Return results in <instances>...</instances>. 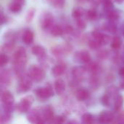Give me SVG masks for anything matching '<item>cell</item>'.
Here are the masks:
<instances>
[{
  "mask_svg": "<svg viewBox=\"0 0 124 124\" xmlns=\"http://www.w3.org/2000/svg\"><path fill=\"white\" fill-rule=\"evenodd\" d=\"M110 36H108L107 34H103L102 38L100 40V44H101V45H103V46L104 45H107L110 42Z\"/></svg>",
  "mask_w": 124,
  "mask_h": 124,
  "instance_id": "42",
  "label": "cell"
},
{
  "mask_svg": "<svg viewBox=\"0 0 124 124\" xmlns=\"http://www.w3.org/2000/svg\"><path fill=\"white\" fill-rule=\"evenodd\" d=\"M51 34L54 36H60L63 34L64 29L59 25H54L51 28Z\"/></svg>",
  "mask_w": 124,
  "mask_h": 124,
  "instance_id": "20",
  "label": "cell"
},
{
  "mask_svg": "<svg viewBox=\"0 0 124 124\" xmlns=\"http://www.w3.org/2000/svg\"><path fill=\"white\" fill-rule=\"evenodd\" d=\"M120 87H121V89H124V78L121 81V82H120Z\"/></svg>",
  "mask_w": 124,
  "mask_h": 124,
  "instance_id": "50",
  "label": "cell"
},
{
  "mask_svg": "<svg viewBox=\"0 0 124 124\" xmlns=\"http://www.w3.org/2000/svg\"><path fill=\"white\" fill-rule=\"evenodd\" d=\"M119 17H120L119 13L118 12V11L114 10L113 9L107 12V18L110 21L116 22V20H118L119 19Z\"/></svg>",
  "mask_w": 124,
  "mask_h": 124,
  "instance_id": "23",
  "label": "cell"
},
{
  "mask_svg": "<svg viewBox=\"0 0 124 124\" xmlns=\"http://www.w3.org/2000/svg\"><path fill=\"white\" fill-rule=\"evenodd\" d=\"M12 81V75L8 69H4L1 70L0 74V82L1 86H9Z\"/></svg>",
  "mask_w": 124,
  "mask_h": 124,
  "instance_id": "11",
  "label": "cell"
},
{
  "mask_svg": "<svg viewBox=\"0 0 124 124\" xmlns=\"http://www.w3.org/2000/svg\"><path fill=\"white\" fill-rule=\"evenodd\" d=\"M2 105H12L14 104L15 98L13 94L9 91H4L1 95Z\"/></svg>",
  "mask_w": 124,
  "mask_h": 124,
  "instance_id": "12",
  "label": "cell"
},
{
  "mask_svg": "<svg viewBox=\"0 0 124 124\" xmlns=\"http://www.w3.org/2000/svg\"><path fill=\"white\" fill-rule=\"evenodd\" d=\"M71 46L70 44H65L62 46H56L52 48L51 52L56 57H61L64 55V54H66L71 51Z\"/></svg>",
  "mask_w": 124,
  "mask_h": 124,
  "instance_id": "8",
  "label": "cell"
},
{
  "mask_svg": "<svg viewBox=\"0 0 124 124\" xmlns=\"http://www.w3.org/2000/svg\"><path fill=\"white\" fill-rule=\"evenodd\" d=\"M15 47V43H12V42H7V43H4L2 46H1V51L4 52V53H8V52H10Z\"/></svg>",
  "mask_w": 124,
  "mask_h": 124,
  "instance_id": "28",
  "label": "cell"
},
{
  "mask_svg": "<svg viewBox=\"0 0 124 124\" xmlns=\"http://www.w3.org/2000/svg\"><path fill=\"white\" fill-rule=\"evenodd\" d=\"M122 60H123V62H124V55L123 56V57H122Z\"/></svg>",
  "mask_w": 124,
  "mask_h": 124,
  "instance_id": "52",
  "label": "cell"
},
{
  "mask_svg": "<svg viewBox=\"0 0 124 124\" xmlns=\"http://www.w3.org/2000/svg\"><path fill=\"white\" fill-rule=\"evenodd\" d=\"M117 122L120 123V124H124V111L121 112L118 115V118H117Z\"/></svg>",
  "mask_w": 124,
  "mask_h": 124,
  "instance_id": "45",
  "label": "cell"
},
{
  "mask_svg": "<svg viewBox=\"0 0 124 124\" xmlns=\"http://www.w3.org/2000/svg\"><path fill=\"white\" fill-rule=\"evenodd\" d=\"M90 84L92 86V87H97L98 86V81L96 78V77L94 76V77L92 78L91 81H90Z\"/></svg>",
  "mask_w": 124,
  "mask_h": 124,
  "instance_id": "46",
  "label": "cell"
},
{
  "mask_svg": "<svg viewBox=\"0 0 124 124\" xmlns=\"http://www.w3.org/2000/svg\"><path fill=\"white\" fill-rule=\"evenodd\" d=\"M76 25L80 30H84L86 28V23L84 20L81 19V17L76 19Z\"/></svg>",
  "mask_w": 124,
  "mask_h": 124,
  "instance_id": "40",
  "label": "cell"
},
{
  "mask_svg": "<svg viewBox=\"0 0 124 124\" xmlns=\"http://www.w3.org/2000/svg\"><path fill=\"white\" fill-rule=\"evenodd\" d=\"M42 115L46 122L48 123H52L53 120L54 119V110L52 106H46L42 110Z\"/></svg>",
  "mask_w": 124,
  "mask_h": 124,
  "instance_id": "13",
  "label": "cell"
},
{
  "mask_svg": "<svg viewBox=\"0 0 124 124\" xmlns=\"http://www.w3.org/2000/svg\"><path fill=\"white\" fill-rule=\"evenodd\" d=\"M28 75L33 81L40 82L44 80L45 77V72L42 68L36 65H31L28 68Z\"/></svg>",
  "mask_w": 124,
  "mask_h": 124,
  "instance_id": "3",
  "label": "cell"
},
{
  "mask_svg": "<svg viewBox=\"0 0 124 124\" xmlns=\"http://www.w3.org/2000/svg\"><path fill=\"white\" fill-rule=\"evenodd\" d=\"M103 34H104V33H102L101 32H100V31H94L92 32V36H93V38H94V39L99 41L100 42V40H101L102 38Z\"/></svg>",
  "mask_w": 124,
  "mask_h": 124,
  "instance_id": "43",
  "label": "cell"
},
{
  "mask_svg": "<svg viewBox=\"0 0 124 124\" xmlns=\"http://www.w3.org/2000/svg\"></svg>",
  "mask_w": 124,
  "mask_h": 124,
  "instance_id": "53",
  "label": "cell"
},
{
  "mask_svg": "<svg viewBox=\"0 0 124 124\" xmlns=\"http://www.w3.org/2000/svg\"><path fill=\"white\" fill-rule=\"evenodd\" d=\"M27 118L29 122L32 123V124H44L45 122V120L43 117V115L40 114V112L36 109V110H33L32 111H31L28 116H27Z\"/></svg>",
  "mask_w": 124,
  "mask_h": 124,
  "instance_id": "7",
  "label": "cell"
},
{
  "mask_svg": "<svg viewBox=\"0 0 124 124\" xmlns=\"http://www.w3.org/2000/svg\"><path fill=\"white\" fill-rule=\"evenodd\" d=\"M118 73H119V75H120L121 76L124 77V67L120 68V70H119V71H118Z\"/></svg>",
  "mask_w": 124,
  "mask_h": 124,
  "instance_id": "49",
  "label": "cell"
},
{
  "mask_svg": "<svg viewBox=\"0 0 124 124\" xmlns=\"http://www.w3.org/2000/svg\"><path fill=\"white\" fill-rule=\"evenodd\" d=\"M124 97L122 95L118 94L114 100V108L116 111H118L121 109L124 105Z\"/></svg>",
  "mask_w": 124,
  "mask_h": 124,
  "instance_id": "21",
  "label": "cell"
},
{
  "mask_svg": "<svg viewBox=\"0 0 124 124\" xmlns=\"http://www.w3.org/2000/svg\"><path fill=\"white\" fill-rule=\"evenodd\" d=\"M112 98L107 94H104L103 97H102V103L103 105L106 106V107H109L110 105V100Z\"/></svg>",
  "mask_w": 124,
  "mask_h": 124,
  "instance_id": "38",
  "label": "cell"
},
{
  "mask_svg": "<svg viewBox=\"0 0 124 124\" xmlns=\"http://www.w3.org/2000/svg\"><path fill=\"white\" fill-rule=\"evenodd\" d=\"M74 60L77 62L87 64L90 62L91 57L87 51H79L75 54Z\"/></svg>",
  "mask_w": 124,
  "mask_h": 124,
  "instance_id": "9",
  "label": "cell"
},
{
  "mask_svg": "<svg viewBox=\"0 0 124 124\" xmlns=\"http://www.w3.org/2000/svg\"><path fill=\"white\" fill-rule=\"evenodd\" d=\"M54 89H55L56 93L58 95L62 94L65 90V81L61 78L57 79L55 81V82H54Z\"/></svg>",
  "mask_w": 124,
  "mask_h": 124,
  "instance_id": "18",
  "label": "cell"
},
{
  "mask_svg": "<svg viewBox=\"0 0 124 124\" xmlns=\"http://www.w3.org/2000/svg\"><path fill=\"white\" fill-rule=\"evenodd\" d=\"M9 61V58L7 57V55L5 53H2L1 54V57H0V65L1 67H4V65H6L8 63Z\"/></svg>",
  "mask_w": 124,
  "mask_h": 124,
  "instance_id": "39",
  "label": "cell"
},
{
  "mask_svg": "<svg viewBox=\"0 0 124 124\" xmlns=\"http://www.w3.org/2000/svg\"><path fill=\"white\" fill-rule=\"evenodd\" d=\"M88 46L90 49H99L100 47L101 46V44L99 41L96 40V39H91L88 41Z\"/></svg>",
  "mask_w": 124,
  "mask_h": 124,
  "instance_id": "30",
  "label": "cell"
},
{
  "mask_svg": "<svg viewBox=\"0 0 124 124\" xmlns=\"http://www.w3.org/2000/svg\"><path fill=\"white\" fill-rule=\"evenodd\" d=\"M66 65L63 62H60L57 65H55L52 70V74L54 77H59L62 75H63L66 70Z\"/></svg>",
  "mask_w": 124,
  "mask_h": 124,
  "instance_id": "14",
  "label": "cell"
},
{
  "mask_svg": "<svg viewBox=\"0 0 124 124\" xmlns=\"http://www.w3.org/2000/svg\"><path fill=\"white\" fill-rule=\"evenodd\" d=\"M13 1L21 4V5H24L25 4V0H13Z\"/></svg>",
  "mask_w": 124,
  "mask_h": 124,
  "instance_id": "48",
  "label": "cell"
},
{
  "mask_svg": "<svg viewBox=\"0 0 124 124\" xmlns=\"http://www.w3.org/2000/svg\"><path fill=\"white\" fill-rule=\"evenodd\" d=\"M33 33L32 32V31L29 30V29H26L23 35V41L24 44L29 45L31 44L33 41Z\"/></svg>",
  "mask_w": 124,
  "mask_h": 124,
  "instance_id": "19",
  "label": "cell"
},
{
  "mask_svg": "<svg viewBox=\"0 0 124 124\" xmlns=\"http://www.w3.org/2000/svg\"><path fill=\"white\" fill-rule=\"evenodd\" d=\"M82 121L86 124H91L94 122V116L90 113H85L82 116Z\"/></svg>",
  "mask_w": 124,
  "mask_h": 124,
  "instance_id": "32",
  "label": "cell"
},
{
  "mask_svg": "<svg viewBox=\"0 0 124 124\" xmlns=\"http://www.w3.org/2000/svg\"><path fill=\"white\" fill-rule=\"evenodd\" d=\"M33 80L31 78V77L27 75H22L19 77V81L17 86V92L19 94H23L29 90L33 86Z\"/></svg>",
  "mask_w": 124,
  "mask_h": 124,
  "instance_id": "2",
  "label": "cell"
},
{
  "mask_svg": "<svg viewBox=\"0 0 124 124\" xmlns=\"http://www.w3.org/2000/svg\"><path fill=\"white\" fill-rule=\"evenodd\" d=\"M34 101V98L31 95H28L23 99H21L20 102L16 105V108L20 113H26L29 110L30 108L33 105Z\"/></svg>",
  "mask_w": 124,
  "mask_h": 124,
  "instance_id": "5",
  "label": "cell"
},
{
  "mask_svg": "<svg viewBox=\"0 0 124 124\" xmlns=\"http://www.w3.org/2000/svg\"><path fill=\"white\" fill-rule=\"evenodd\" d=\"M35 94L40 100H45L49 97H53L54 93L52 89V86L49 83H48L44 87L37 88L35 90Z\"/></svg>",
  "mask_w": 124,
  "mask_h": 124,
  "instance_id": "4",
  "label": "cell"
},
{
  "mask_svg": "<svg viewBox=\"0 0 124 124\" xmlns=\"http://www.w3.org/2000/svg\"><path fill=\"white\" fill-rule=\"evenodd\" d=\"M53 23H54V17L50 12H45L41 14L39 18V24L43 29L46 30L51 28L53 26Z\"/></svg>",
  "mask_w": 124,
  "mask_h": 124,
  "instance_id": "6",
  "label": "cell"
},
{
  "mask_svg": "<svg viewBox=\"0 0 124 124\" xmlns=\"http://www.w3.org/2000/svg\"><path fill=\"white\" fill-rule=\"evenodd\" d=\"M97 12L95 9H89L86 12V16L89 20H94L97 18Z\"/></svg>",
  "mask_w": 124,
  "mask_h": 124,
  "instance_id": "33",
  "label": "cell"
},
{
  "mask_svg": "<svg viewBox=\"0 0 124 124\" xmlns=\"http://www.w3.org/2000/svg\"><path fill=\"white\" fill-rule=\"evenodd\" d=\"M115 1L117 3V4H122L124 2V0H115Z\"/></svg>",
  "mask_w": 124,
  "mask_h": 124,
  "instance_id": "51",
  "label": "cell"
},
{
  "mask_svg": "<svg viewBox=\"0 0 124 124\" xmlns=\"http://www.w3.org/2000/svg\"><path fill=\"white\" fill-rule=\"evenodd\" d=\"M52 6L57 9H61L64 7L65 0H49Z\"/></svg>",
  "mask_w": 124,
  "mask_h": 124,
  "instance_id": "31",
  "label": "cell"
},
{
  "mask_svg": "<svg viewBox=\"0 0 124 124\" xmlns=\"http://www.w3.org/2000/svg\"><path fill=\"white\" fill-rule=\"evenodd\" d=\"M89 96H90L89 92L84 88L79 89L76 93V97L77 100L79 101H85L89 99Z\"/></svg>",
  "mask_w": 124,
  "mask_h": 124,
  "instance_id": "17",
  "label": "cell"
},
{
  "mask_svg": "<svg viewBox=\"0 0 124 124\" xmlns=\"http://www.w3.org/2000/svg\"><path fill=\"white\" fill-rule=\"evenodd\" d=\"M102 4H103L104 10L106 12L113 9V4L111 0H102Z\"/></svg>",
  "mask_w": 124,
  "mask_h": 124,
  "instance_id": "34",
  "label": "cell"
},
{
  "mask_svg": "<svg viewBox=\"0 0 124 124\" xmlns=\"http://www.w3.org/2000/svg\"><path fill=\"white\" fill-rule=\"evenodd\" d=\"M121 44H122L121 39L119 36H116L113 39V41H112V43H111V47H112V49L116 50V49H118L121 47Z\"/></svg>",
  "mask_w": 124,
  "mask_h": 124,
  "instance_id": "27",
  "label": "cell"
},
{
  "mask_svg": "<svg viewBox=\"0 0 124 124\" xmlns=\"http://www.w3.org/2000/svg\"><path fill=\"white\" fill-rule=\"evenodd\" d=\"M104 29H105L106 31L110 32V33H116L117 31V25L116 24V23L114 21H109L108 23H105L104 25Z\"/></svg>",
  "mask_w": 124,
  "mask_h": 124,
  "instance_id": "25",
  "label": "cell"
},
{
  "mask_svg": "<svg viewBox=\"0 0 124 124\" xmlns=\"http://www.w3.org/2000/svg\"><path fill=\"white\" fill-rule=\"evenodd\" d=\"M12 62L14 65V71L15 74L18 77L23 75L27 62V54L24 47L20 46L17 49L13 54Z\"/></svg>",
  "mask_w": 124,
  "mask_h": 124,
  "instance_id": "1",
  "label": "cell"
},
{
  "mask_svg": "<svg viewBox=\"0 0 124 124\" xmlns=\"http://www.w3.org/2000/svg\"><path fill=\"white\" fill-rule=\"evenodd\" d=\"M86 13V12L84 9L80 8V7H75L72 11V16L75 19H78V18H81V17H83Z\"/></svg>",
  "mask_w": 124,
  "mask_h": 124,
  "instance_id": "22",
  "label": "cell"
},
{
  "mask_svg": "<svg viewBox=\"0 0 124 124\" xmlns=\"http://www.w3.org/2000/svg\"><path fill=\"white\" fill-rule=\"evenodd\" d=\"M106 94H108L112 99L115 100V98L119 94V92H118V89L116 86H110L108 89H107V92H106Z\"/></svg>",
  "mask_w": 124,
  "mask_h": 124,
  "instance_id": "26",
  "label": "cell"
},
{
  "mask_svg": "<svg viewBox=\"0 0 124 124\" xmlns=\"http://www.w3.org/2000/svg\"><path fill=\"white\" fill-rule=\"evenodd\" d=\"M115 116L114 113L109 110L102 111L99 116L100 122L102 124H109L111 123L114 120Z\"/></svg>",
  "mask_w": 124,
  "mask_h": 124,
  "instance_id": "10",
  "label": "cell"
},
{
  "mask_svg": "<svg viewBox=\"0 0 124 124\" xmlns=\"http://www.w3.org/2000/svg\"><path fill=\"white\" fill-rule=\"evenodd\" d=\"M9 10L12 12H14V13H17L21 11L22 9V5L14 1L12 3H11L9 6Z\"/></svg>",
  "mask_w": 124,
  "mask_h": 124,
  "instance_id": "29",
  "label": "cell"
},
{
  "mask_svg": "<svg viewBox=\"0 0 124 124\" xmlns=\"http://www.w3.org/2000/svg\"><path fill=\"white\" fill-rule=\"evenodd\" d=\"M1 25H3L4 23L7 22V17L4 16L2 12H1Z\"/></svg>",
  "mask_w": 124,
  "mask_h": 124,
  "instance_id": "47",
  "label": "cell"
},
{
  "mask_svg": "<svg viewBox=\"0 0 124 124\" xmlns=\"http://www.w3.org/2000/svg\"><path fill=\"white\" fill-rule=\"evenodd\" d=\"M31 51L33 54L38 57L39 59H44L46 57V50L44 47L41 45L33 46Z\"/></svg>",
  "mask_w": 124,
  "mask_h": 124,
  "instance_id": "15",
  "label": "cell"
},
{
  "mask_svg": "<svg viewBox=\"0 0 124 124\" xmlns=\"http://www.w3.org/2000/svg\"><path fill=\"white\" fill-rule=\"evenodd\" d=\"M108 56V52L107 50H100L98 53H97V57L99 59L101 60H104L106 59Z\"/></svg>",
  "mask_w": 124,
  "mask_h": 124,
  "instance_id": "41",
  "label": "cell"
},
{
  "mask_svg": "<svg viewBox=\"0 0 124 124\" xmlns=\"http://www.w3.org/2000/svg\"><path fill=\"white\" fill-rule=\"evenodd\" d=\"M11 119V113L4 112V113L1 114V124H7L9 122Z\"/></svg>",
  "mask_w": 124,
  "mask_h": 124,
  "instance_id": "36",
  "label": "cell"
},
{
  "mask_svg": "<svg viewBox=\"0 0 124 124\" xmlns=\"http://www.w3.org/2000/svg\"><path fill=\"white\" fill-rule=\"evenodd\" d=\"M86 68L87 71L91 72L92 74L95 75L96 73H98L99 70H100V65L96 63V62H91V63H88V65L86 66H85Z\"/></svg>",
  "mask_w": 124,
  "mask_h": 124,
  "instance_id": "24",
  "label": "cell"
},
{
  "mask_svg": "<svg viewBox=\"0 0 124 124\" xmlns=\"http://www.w3.org/2000/svg\"><path fill=\"white\" fill-rule=\"evenodd\" d=\"M65 121V118L64 116H58L54 118V119L53 120L52 123H55V124H62L64 123Z\"/></svg>",
  "mask_w": 124,
  "mask_h": 124,
  "instance_id": "44",
  "label": "cell"
},
{
  "mask_svg": "<svg viewBox=\"0 0 124 124\" xmlns=\"http://www.w3.org/2000/svg\"><path fill=\"white\" fill-rule=\"evenodd\" d=\"M86 68L85 66H77V67H74L72 70V75L73 76L76 78V79H79L83 78V76H84V74L86 72Z\"/></svg>",
  "mask_w": 124,
  "mask_h": 124,
  "instance_id": "16",
  "label": "cell"
},
{
  "mask_svg": "<svg viewBox=\"0 0 124 124\" xmlns=\"http://www.w3.org/2000/svg\"><path fill=\"white\" fill-rule=\"evenodd\" d=\"M17 34L15 32H9L5 36V39H7L8 42H12L15 43L17 40Z\"/></svg>",
  "mask_w": 124,
  "mask_h": 124,
  "instance_id": "35",
  "label": "cell"
},
{
  "mask_svg": "<svg viewBox=\"0 0 124 124\" xmlns=\"http://www.w3.org/2000/svg\"><path fill=\"white\" fill-rule=\"evenodd\" d=\"M35 12H36V10L33 8H31L28 11V13L26 15V17H25L26 23H30L33 20V18L35 15Z\"/></svg>",
  "mask_w": 124,
  "mask_h": 124,
  "instance_id": "37",
  "label": "cell"
}]
</instances>
